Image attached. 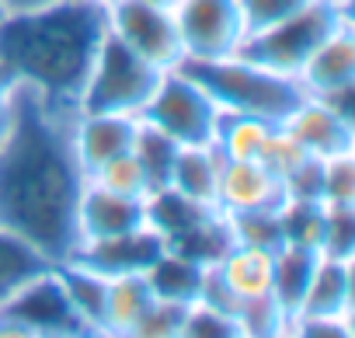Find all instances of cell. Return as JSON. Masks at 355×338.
I'll return each mask as SVG.
<instances>
[{"label":"cell","mask_w":355,"mask_h":338,"mask_svg":"<svg viewBox=\"0 0 355 338\" xmlns=\"http://www.w3.org/2000/svg\"><path fill=\"white\" fill-rule=\"evenodd\" d=\"M77 115L15 84L11 126L0 143V227L25 237L53 265L80 244L77 206L87 175L77 157Z\"/></svg>","instance_id":"6da1fadb"},{"label":"cell","mask_w":355,"mask_h":338,"mask_svg":"<svg viewBox=\"0 0 355 338\" xmlns=\"http://www.w3.org/2000/svg\"><path fill=\"white\" fill-rule=\"evenodd\" d=\"M108 35V8L101 0L56 4L0 15V74L28 84L46 105L80 112L87 77Z\"/></svg>","instance_id":"7a4b0ae2"},{"label":"cell","mask_w":355,"mask_h":338,"mask_svg":"<svg viewBox=\"0 0 355 338\" xmlns=\"http://www.w3.org/2000/svg\"><path fill=\"white\" fill-rule=\"evenodd\" d=\"M185 77H192L223 112H241L265 119L272 126H282L310 94L303 84L289 74H275L261 63H251L244 56H223V60H182L178 63Z\"/></svg>","instance_id":"3957f363"},{"label":"cell","mask_w":355,"mask_h":338,"mask_svg":"<svg viewBox=\"0 0 355 338\" xmlns=\"http://www.w3.org/2000/svg\"><path fill=\"white\" fill-rule=\"evenodd\" d=\"M352 22V4L345 0H313L310 8H303L300 15L258 32V35H248L237 49V56L251 60V63H261L275 74H289L296 77L303 70V63L345 25Z\"/></svg>","instance_id":"277c9868"},{"label":"cell","mask_w":355,"mask_h":338,"mask_svg":"<svg viewBox=\"0 0 355 338\" xmlns=\"http://www.w3.org/2000/svg\"><path fill=\"white\" fill-rule=\"evenodd\" d=\"M146 210H150V227L160 230L167 251L185 255L199 265H216L234 244L223 210L199 206L174 189L153 192L146 199Z\"/></svg>","instance_id":"5b68a950"},{"label":"cell","mask_w":355,"mask_h":338,"mask_svg":"<svg viewBox=\"0 0 355 338\" xmlns=\"http://www.w3.org/2000/svg\"><path fill=\"white\" fill-rule=\"evenodd\" d=\"M0 338H94V331L70 303L56 269H46L0 303Z\"/></svg>","instance_id":"8992f818"},{"label":"cell","mask_w":355,"mask_h":338,"mask_svg":"<svg viewBox=\"0 0 355 338\" xmlns=\"http://www.w3.org/2000/svg\"><path fill=\"white\" fill-rule=\"evenodd\" d=\"M164 70L125 49L112 32L105 35L94 70L87 77L80 112H112V115H139L143 105L153 98Z\"/></svg>","instance_id":"52a82bcc"},{"label":"cell","mask_w":355,"mask_h":338,"mask_svg":"<svg viewBox=\"0 0 355 338\" xmlns=\"http://www.w3.org/2000/svg\"><path fill=\"white\" fill-rule=\"evenodd\" d=\"M143 122L157 126L182 146H206L216 140L220 105L182 70H164L153 98L139 112Z\"/></svg>","instance_id":"ba28073f"},{"label":"cell","mask_w":355,"mask_h":338,"mask_svg":"<svg viewBox=\"0 0 355 338\" xmlns=\"http://www.w3.org/2000/svg\"><path fill=\"white\" fill-rule=\"evenodd\" d=\"M108 32L160 70H174L185 60L182 35L171 4L160 0H108Z\"/></svg>","instance_id":"9c48e42d"},{"label":"cell","mask_w":355,"mask_h":338,"mask_svg":"<svg viewBox=\"0 0 355 338\" xmlns=\"http://www.w3.org/2000/svg\"><path fill=\"white\" fill-rule=\"evenodd\" d=\"M185 60L237 56L248 39L241 0H171Z\"/></svg>","instance_id":"30bf717a"},{"label":"cell","mask_w":355,"mask_h":338,"mask_svg":"<svg viewBox=\"0 0 355 338\" xmlns=\"http://www.w3.org/2000/svg\"><path fill=\"white\" fill-rule=\"evenodd\" d=\"M167 251V241L160 237L157 227H139V230H125V234H112V237H94V241H80L77 251L70 255V262L87 265L94 272H101L105 279L112 276H136L146 272L160 255Z\"/></svg>","instance_id":"8fae6325"},{"label":"cell","mask_w":355,"mask_h":338,"mask_svg":"<svg viewBox=\"0 0 355 338\" xmlns=\"http://www.w3.org/2000/svg\"><path fill=\"white\" fill-rule=\"evenodd\" d=\"M282 129L310 153V157H334L345 150H355V119L334 112L320 98H306L286 122Z\"/></svg>","instance_id":"7c38bea8"},{"label":"cell","mask_w":355,"mask_h":338,"mask_svg":"<svg viewBox=\"0 0 355 338\" xmlns=\"http://www.w3.org/2000/svg\"><path fill=\"white\" fill-rule=\"evenodd\" d=\"M310 98H331L341 91H355V18L345 22L296 74Z\"/></svg>","instance_id":"4fadbf2b"},{"label":"cell","mask_w":355,"mask_h":338,"mask_svg":"<svg viewBox=\"0 0 355 338\" xmlns=\"http://www.w3.org/2000/svg\"><path fill=\"white\" fill-rule=\"evenodd\" d=\"M150 223V210L146 199H132V196H119L108 192L101 185H84L80 206H77V227H80V241H94V237H112V234H125V230H139Z\"/></svg>","instance_id":"5bb4252c"},{"label":"cell","mask_w":355,"mask_h":338,"mask_svg":"<svg viewBox=\"0 0 355 338\" xmlns=\"http://www.w3.org/2000/svg\"><path fill=\"white\" fill-rule=\"evenodd\" d=\"M139 115H112V112H80L77 115V157L84 175L91 178L101 164L136 146Z\"/></svg>","instance_id":"9a60e30c"},{"label":"cell","mask_w":355,"mask_h":338,"mask_svg":"<svg viewBox=\"0 0 355 338\" xmlns=\"http://www.w3.org/2000/svg\"><path fill=\"white\" fill-rule=\"evenodd\" d=\"M286 203L282 182L261 160H227L220 175V199L223 213H248V210H279Z\"/></svg>","instance_id":"2e32d148"},{"label":"cell","mask_w":355,"mask_h":338,"mask_svg":"<svg viewBox=\"0 0 355 338\" xmlns=\"http://www.w3.org/2000/svg\"><path fill=\"white\" fill-rule=\"evenodd\" d=\"M223 164H227V157L220 153L216 143L182 146V153H178V160H174L171 189L182 192V196L192 199V203H199V206H216ZM216 210H220V206H216Z\"/></svg>","instance_id":"e0dca14e"},{"label":"cell","mask_w":355,"mask_h":338,"mask_svg":"<svg viewBox=\"0 0 355 338\" xmlns=\"http://www.w3.org/2000/svg\"><path fill=\"white\" fill-rule=\"evenodd\" d=\"M352 269H355V262H341V258L320 255V262L313 269V279L306 286V296H303L300 314H306V317H345V321H352V296H355Z\"/></svg>","instance_id":"ac0fdd59"},{"label":"cell","mask_w":355,"mask_h":338,"mask_svg":"<svg viewBox=\"0 0 355 338\" xmlns=\"http://www.w3.org/2000/svg\"><path fill=\"white\" fill-rule=\"evenodd\" d=\"M317 262H320V251H313V248L282 244V248L275 251V265H272V296L279 300V307L286 310V317H296V314H300Z\"/></svg>","instance_id":"d6986e66"},{"label":"cell","mask_w":355,"mask_h":338,"mask_svg":"<svg viewBox=\"0 0 355 338\" xmlns=\"http://www.w3.org/2000/svg\"><path fill=\"white\" fill-rule=\"evenodd\" d=\"M70 303L77 307V314L84 317V324L94 331V338H105V303H108V279L87 265H77V262H56L53 265Z\"/></svg>","instance_id":"ffe728a7"},{"label":"cell","mask_w":355,"mask_h":338,"mask_svg":"<svg viewBox=\"0 0 355 338\" xmlns=\"http://www.w3.org/2000/svg\"><path fill=\"white\" fill-rule=\"evenodd\" d=\"M272 265H275V251L248 248V244H230V251L216 262L223 282H227L241 300L272 293Z\"/></svg>","instance_id":"44dd1931"},{"label":"cell","mask_w":355,"mask_h":338,"mask_svg":"<svg viewBox=\"0 0 355 338\" xmlns=\"http://www.w3.org/2000/svg\"><path fill=\"white\" fill-rule=\"evenodd\" d=\"M153 289L143 272L136 276H112L108 279V303H105V338H129L132 324L150 307Z\"/></svg>","instance_id":"7402d4cb"},{"label":"cell","mask_w":355,"mask_h":338,"mask_svg":"<svg viewBox=\"0 0 355 338\" xmlns=\"http://www.w3.org/2000/svg\"><path fill=\"white\" fill-rule=\"evenodd\" d=\"M143 276H146L153 296H160V300H178V303H192V300H199L206 265H199V262H192V258H185V255L164 251Z\"/></svg>","instance_id":"603a6c76"},{"label":"cell","mask_w":355,"mask_h":338,"mask_svg":"<svg viewBox=\"0 0 355 338\" xmlns=\"http://www.w3.org/2000/svg\"><path fill=\"white\" fill-rule=\"evenodd\" d=\"M46 269H53V262L39 248H32L25 237L0 227V303L15 296L28 279L42 276Z\"/></svg>","instance_id":"cb8c5ba5"},{"label":"cell","mask_w":355,"mask_h":338,"mask_svg":"<svg viewBox=\"0 0 355 338\" xmlns=\"http://www.w3.org/2000/svg\"><path fill=\"white\" fill-rule=\"evenodd\" d=\"M272 122L254 119V115H241V112H223L220 108V122H216V146L227 160H258L268 136H272Z\"/></svg>","instance_id":"d4e9b609"},{"label":"cell","mask_w":355,"mask_h":338,"mask_svg":"<svg viewBox=\"0 0 355 338\" xmlns=\"http://www.w3.org/2000/svg\"><path fill=\"white\" fill-rule=\"evenodd\" d=\"M132 153H136L139 164H143V175H146L150 196L171 189L174 160H178V153H182V143L171 140L167 133H160L157 126H150V122L139 119V133H136V146H132Z\"/></svg>","instance_id":"484cf974"},{"label":"cell","mask_w":355,"mask_h":338,"mask_svg":"<svg viewBox=\"0 0 355 338\" xmlns=\"http://www.w3.org/2000/svg\"><path fill=\"white\" fill-rule=\"evenodd\" d=\"M279 223H282V241L286 244L320 251V241H324V203L286 199L279 206Z\"/></svg>","instance_id":"4316f807"},{"label":"cell","mask_w":355,"mask_h":338,"mask_svg":"<svg viewBox=\"0 0 355 338\" xmlns=\"http://www.w3.org/2000/svg\"><path fill=\"white\" fill-rule=\"evenodd\" d=\"M234 244H248V248H265V251H279L282 241V223H279V210H248V213H223Z\"/></svg>","instance_id":"83f0119b"},{"label":"cell","mask_w":355,"mask_h":338,"mask_svg":"<svg viewBox=\"0 0 355 338\" xmlns=\"http://www.w3.org/2000/svg\"><path fill=\"white\" fill-rule=\"evenodd\" d=\"M87 182H91V185H101V189H108V192H119V196L150 199V185H146V175H143V164H139V157H136L132 150L112 157L108 164H101Z\"/></svg>","instance_id":"f1b7e54d"},{"label":"cell","mask_w":355,"mask_h":338,"mask_svg":"<svg viewBox=\"0 0 355 338\" xmlns=\"http://www.w3.org/2000/svg\"><path fill=\"white\" fill-rule=\"evenodd\" d=\"M320 255L355 262V203H324Z\"/></svg>","instance_id":"f546056e"},{"label":"cell","mask_w":355,"mask_h":338,"mask_svg":"<svg viewBox=\"0 0 355 338\" xmlns=\"http://www.w3.org/2000/svg\"><path fill=\"white\" fill-rule=\"evenodd\" d=\"M237 324H241L244 338H282L289 317L279 307V300L272 293H265V296H251V300L241 303Z\"/></svg>","instance_id":"4dcf8cb0"},{"label":"cell","mask_w":355,"mask_h":338,"mask_svg":"<svg viewBox=\"0 0 355 338\" xmlns=\"http://www.w3.org/2000/svg\"><path fill=\"white\" fill-rule=\"evenodd\" d=\"M185 314H189V303L153 296L150 307L143 310V317L132 324L129 338H182Z\"/></svg>","instance_id":"1f68e13d"},{"label":"cell","mask_w":355,"mask_h":338,"mask_svg":"<svg viewBox=\"0 0 355 338\" xmlns=\"http://www.w3.org/2000/svg\"><path fill=\"white\" fill-rule=\"evenodd\" d=\"M182 338H244V331H241L237 317H230L202 300H192L189 314H185Z\"/></svg>","instance_id":"d6a6232c"},{"label":"cell","mask_w":355,"mask_h":338,"mask_svg":"<svg viewBox=\"0 0 355 338\" xmlns=\"http://www.w3.org/2000/svg\"><path fill=\"white\" fill-rule=\"evenodd\" d=\"M306 157H310V153H306V150H303V146H300V143H296V140H293V136L282 129V126H275L258 160L268 167V171H272L279 182H286V178L296 171V167H300Z\"/></svg>","instance_id":"836d02e7"},{"label":"cell","mask_w":355,"mask_h":338,"mask_svg":"<svg viewBox=\"0 0 355 338\" xmlns=\"http://www.w3.org/2000/svg\"><path fill=\"white\" fill-rule=\"evenodd\" d=\"M310 4H313V0H241L244 28H248V35H258V32H265V28L300 15Z\"/></svg>","instance_id":"e575fe53"},{"label":"cell","mask_w":355,"mask_h":338,"mask_svg":"<svg viewBox=\"0 0 355 338\" xmlns=\"http://www.w3.org/2000/svg\"><path fill=\"white\" fill-rule=\"evenodd\" d=\"M324 203H355V150L324 157Z\"/></svg>","instance_id":"d590c367"},{"label":"cell","mask_w":355,"mask_h":338,"mask_svg":"<svg viewBox=\"0 0 355 338\" xmlns=\"http://www.w3.org/2000/svg\"><path fill=\"white\" fill-rule=\"evenodd\" d=\"M286 199H300V203H324V160L320 157H306L296 171L282 182Z\"/></svg>","instance_id":"8d00e7d4"},{"label":"cell","mask_w":355,"mask_h":338,"mask_svg":"<svg viewBox=\"0 0 355 338\" xmlns=\"http://www.w3.org/2000/svg\"><path fill=\"white\" fill-rule=\"evenodd\" d=\"M286 335H300V338H352V321H345V317H306V314H296V317H289Z\"/></svg>","instance_id":"74e56055"},{"label":"cell","mask_w":355,"mask_h":338,"mask_svg":"<svg viewBox=\"0 0 355 338\" xmlns=\"http://www.w3.org/2000/svg\"><path fill=\"white\" fill-rule=\"evenodd\" d=\"M11 94H15V84L0 74V143H4L8 126H11Z\"/></svg>","instance_id":"f35d334b"},{"label":"cell","mask_w":355,"mask_h":338,"mask_svg":"<svg viewBox=\"0 0 355 338\" xmlns=\"http://www.w3.org/2000/svg\"><path fill=\"white\" fill-rule=\"evenodd\" d=\"M46 4H56V0H0V11H4V15H18V11L46 8Z\"/></svg>","instance_id":"ab89813d"},{"label":"cell","mask_w":355,"mask_h":338,"mask_svg":"<svg viewBox=\"0 0 355 338\" xmlns=\"http://www.w3.org/2000/svg\"><path fill=\"white\" fill-rule=\"evenodd\" d=\"M160 4H171V0H160Z\"/></svg>","instance_id":"60d3db41"},{"label":"cell","mask_w":355,"mask_h":338,"mask_svg":"<svg viewBox=\"0 0 355 338\" xmlns=\"http://www.w3.org/2000/svg\"><path fill=\"white\" fill-rule=\"evenodd\" d=\"M345 4H352V0H345Z\"/></svg>","instance_id":"b9f144b4"},{"label":"cell","mask_w":355,"mask_h":338,"mask_svg":"<svg viewBox=\"0 0 355 338\" xmlns=\"http://www.w3.org/2000/svg\"><path fill=\"white\" fill-rule=\"evenodd\" d=\"M101 4H108V0H101Z\"/></svg>","instance_id":"7bdbcfd3"},{"label":"cell","mask_w":355,"mask_h":338,"mask_svg":"<svg viewBox=\"0 0 355 338\" xmlns=\"http://www.w3.org/2000/svg\"><path fill=\"white\" fill-rule=\"evenodd\" d=\"M0 15H4V11H0Z\"/></svg>","instance_id":"ee69618b"}]
</instances>
